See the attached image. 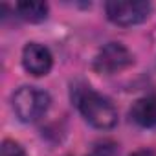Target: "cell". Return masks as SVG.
Masks as SVG:
<instances>
[{"label": "cell", "mask_w": 156, "mask_h": 156, "mask_svg": "<svg viewBox=\"0 0 156 156\" xmlns=\"http://www.w3.org/2000/svg\"><path fill=\"white\" fill-rule=\"evenodd\" d=\"M75 105L83 114V118L96 129H112L118 123V110L112 101L90 87H83L75 90Z\"/></svg>", "instance_id": "cell-1"}, {"label": "cell", "mask_w": 156, "mask_h": 156, "mask_svg": "<svg viewBox=\"0 0 156 156\" xmlns=\"http://www.w3.org/2000/svg\"><path fill=\"white\" fill-rule=\"evenodd\" d=\"M48 107H50V96L37 87H20L13 94L15 116L24 123L37 121L42 114H46Z\"/></svg>", "instance_id": "cell-2"}, {"label": "cell", "mask_w": 156, "mask_h": 156, "mask_svg": "<svg viewBox=\"0 0 156 156\" xmlns=\"http://www.w3.org/2000/svg\"><path fill=\"white\" fill-rule=\"evenodd\" d=\"M110 22L118 26H134L143 22L151 13V4L143 0H114L105 4Z\"/></svg>", "instance_id": "cell-3"}, {"label": "cell", "mask_w": 156, "mask_h": 156, "mask_svg": "<svg viewBox=\"0 0 156 156\" xmlns=\"http://www.w3.org/2000/svg\"><path fill=\"white\" fill-rule=\"evenodd\" d=\"M132 64V53L119 42H108L99 50L94 61V68L99 73L112 75Z\"/></svg>", "instance_id": "cell-4"}, {"label": "cell", "mask_w": 156, "mask_h": 156, "mask_svg": "<svg viewBox=\"0 0 156 156\" xmlns=\"http://www.w3.org/2000/svg\"><path fill=\"white\" fill-rule=\"evenodd\" d=\"M22 64H24L26 72H30L35 77H41L51 70L53 57L46 46H42L39 42H30V44H26V48L22 51Z\"/></svg>", "instance_id": "cell-5"}, {"label": "cell", "mask_w": 156, "mask_h": 156, "mask_svg": "<svg viewBox=\"0 0 156 156\" xmlns=\"http://www.w3.org/2000/svg\"><path fill=\"white\" fill-rule=\"evenodd\" d=\"M130 118L140 127H156V96H147L138 99L130 108Z\"/></svg>", "instance_id": "cell-6"}, {"label": "cell", "mask_w": 156, "mask_h": 156, "mask_svg": "<svg viewBox=\"0 0 156 156\" xmlns=\"http://www.w3.org/2000/svg\"><path fill=\"white\" fill-rule=\"evenodd\" d=\"M20 19L28 22H41L48 17V4L46 2H19L15 6Z\"/></svg>", "instance_id": "cell-7"}, {"label": "cell", "mask_w": 156, "mask_h": 156, "mask_svg": "<svg viewBox=\"0 0 156 156\" xmlns=\"http://www.w3.org/2000/svg\"><path fill=\"white\" fill-rule=\"evenodd\" d=\"M116 154H118L116 143L108 141V140H103V141H98L96 145H92V149L87 156H116Z\"/></svg>", "instance_id": "cell-8"}, {"label": "cell", "mask_w": 156, "mask_h": 156, "mask_svg": "<svg viewBox=\"0 0 156 156\" xmlns=\"http://www.w3.org/2000/svg\"><path fill=\"white\" fill-rule=\"evenodd\" d=\"M0 156H26L24 149L20 147V143L13 141V140H6L0 147Z\"/></svg>", "instance_id": "cell-9"}, {"label": "cell", "mask_w": 156, "mask_h": 156, "mask_svg": "<svg viewBox=\"0 0 156 156\" xmlns=\"http://www.w3.org/2000/svg\"><path fill=\"white\" fill-rule=\"evenodd\" d=\"M130 156H156V154H154V151H152V149H140V151L132 152Z\"/></svg>", "instance_id": "cell-10"}]
</instances>
